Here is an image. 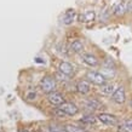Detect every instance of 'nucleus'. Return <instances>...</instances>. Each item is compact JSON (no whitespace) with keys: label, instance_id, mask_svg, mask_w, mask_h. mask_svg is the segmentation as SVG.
<instances>
[{"label":"nucleus","instance_id":"nucleus-1","mask_svg":"<svg viewBox=\"0 0 132 132\" xmlns=\"http://www.w3.org/2000/svg\"><path fill=\"white\" fill-rule=\"evenodd\" d=\"M40 87L45 93L55 92V88H56L55 79H52L51 76H45V78H43V80H41V82H40Z\"/></svg>","mask_w":132,"mask_h":132},{"label":"nucleus","instance_id":"nucleus-2","mask_svg":"<svg viewBox=\"0 0 132 132\" xmlns=\"http://www.w3.org/2000/svg\"><path fill=\"white\" fill-rule=\"evenodd\" d=\"M90 81H92L93 84L96 85H102L105 84V76L102 74V73H98V72H88L87 75H86Z\"/></svg>","mask_w":132,"mask_h":132},{"label":"nucleus","instance_id":"nucleus-3","mask_svg":"<svg viewBox=\"0 0 132 132\" xmlns=\"http://www.w3.org/2000/svg\"><path fill=\"white\" fill-rule=\"evenodd\" d=\"M60 109L65 114V115H70V116L75 115L76 113H78V110H79L75 104L70 103V102H64L63 104H61Z\"/></svg>","mask_w":132,"mask_h":132},{"label":"nucleus","instance_id":"nucleus-4","mask_svg":"<svg viewBox=\"0 0 132 132\" xmlns=\"http://www.w3.org/2000/svg\"><path fill=\"white\" fill-rule=\"evenodd\" d=\"M112 98H113V101H114L115 103H118V104L124 103L125 101H126V93H125L124 87H122V86H119V87L114 91Z\"/></svg>","mask_w":132,"mask_h":132},{"label":"nucleus","instance_id":"nucleus-5","mask_svg":"<svg viewBox=\"0 0 132 132\" xmlns=\"http://www.w3.org/2000/svg\"><path fill=\"white\" fill-rule=\"evenodd\" d=\"M47 100L48 102L51 104H53V105H61V104L64 103V97L62 93H60V92H51V93H48L47 96Z\"/></svg>","mask_w":132,"mask_h":132},{"label":"nucleus","instance_id":"nucleus-6","mask_svg":"<svg viewBox=\"0 0 132 132\" xmlns=\"http://www.w3.org/2000/svg\"><path fill=\"white\" fill-rule=\"evenodd\" d=\"M98 120L105 125H116L118 124V119L112 114H107V113H102L98 115Z\"/></svg>","mask_w":132,"mask_h":132},{"label":"nucleus","instance_id":"nucleus-7","mask_svg":"<svg viewBox=\"0 0 132 132\" xmlns=\"http://www.w3.org/2000/svg\"><path fill=\"white\" fill-rule=\"evenodd\" d=\"M58 69H60V72L62 73L63 75H67V76L72 75L73 73H74V67H73L69 62H62V63L60 64Z\"/></svg>","mask_w":132,"mask_h":132},{"label":"nucleus","instance_id":"nucleus-8","mask_svg":"<svg viewBox=\"0 0 132 132\" xmlns=\"http://www.w3.org/2000/svg\"><path fill=\"white\" fill-rule=\"evenodd\" d=\"M114 13L115 15H118V16H120V15H124L126 11H128V3H126V1H121V3H119V4H116L115 6H114Z\"/></svg>","mask_w":132,"mask_h":132},{"label":"nucleus","instance_id":"nucleus-9","mask_svg":"<svg viewBox=\"0 0 132 132\" xmlns=\"http://www.w3.org/2000/svg\"><path fill=\"white\" fill-rule=\"evenodd\" d=\"M95 17H96V13L93 10H86L79 16V20L81 22H92L95 20Z\"/></svg>","mask_w":132,"mask_h":132},{"label":"nucleus","instance_id":"nucleus-10","mask_svg":"<svg viewBox=\"0 0 132 132\" xmlns=\"http://www.w3.org/2000/svg\"><path fill=\"white\" fill-rule=\"evenodd\" d=\"M81 60H82V62H84V63H86L87 65H90V67H95V65H97V64H98L97 58L95 56L90 55V53H84V55L81 56Z\"/></svg>","mask_w":132,"mask_h":132},{"label":"nucleus","instance_id":"nucleus-11","mask_svg":"<svg viewBox=\"0 0 132 132\" xmlns=\"http://www.w3.org/2000/svg\"><path fill=\"white\" fill-rule=\"evenodd\" d=\"M75 16H76V13L74 10H72V9L67 10L65 13L63 15V23L64 24H72L73 22H74V20H75Z\"/></svg>","mask_w":132,"mask_h":132},{"label":"nucleus","instance_id":"nucleus-12","mask_svg":"<svg viewBox=\"0 0 132 132\" xmlns=\"http://www.w3.org/2000/svg\"><path fill=\"white\" fill-rule=\"evenodd\" d=\"M76 88H78V91L80 92V93H82V95H86V93H88L90 92V88H91V86H90V84H88L87 81H79L78 82V85H76Z\"/></svg>","mask_w":132,"mask_h":132},{"label":"nucleus","instance_id":"nucleus-13","mask_svg":"<svg viewBox=\"0 0 132 132\" xmlns=\"http://www.w3.org/2000/svg\"><path fill=\"white\" fill-rule=\"evenodd\" d=\"M101 92L104 95H112V93H114V85L110 82H105L101 86Z\"/></svg>","mask_w":132,"mask_h":132},{"label":"nucleus","instance_id":"nucleus-14","mask_svg":"<svg viewBox=\"0 0 132 132\" xmlns=\"http://www.w3.org/2000/svg\"><path fill=\"white\" fill-rule=\"evenodd\" d=\"M70 50L73 52H81L84 50V45H82V43L80 40H74L72 43V45H70Z\"/></svg>","mask_w":132,"mask_h":132},{"label":"nucleus","instance_id":"nucleus-15","mask_svg":"<svg viewBox=\"0 0 132 132\" xmlns=\"http://www.w3.org/2000/svg\"><path fill=\"white\" fill-rule=\"evenodd\" d=\"M64 130L65 132H86V130L82 127H79V126H75V125H65L64 126Z\"/></svg>","mask_w":132,"mask_h":132},{"label":"nucleus","instance_id":"nucleus-16","mask_svg":"<svg viewBox=\"0 0 132 132\" xmlns=\"http://www.w3.org/2000/svg\"><path fill=\"white\" fill-rule=\"evenodd\" d=\"M80 122H82L84 125H93L95 122H96V118L92 116V115H86L81 119Z\"/></svg>","mask_w":132,"mask_h":132},{"label":"nucleus","instance_id":"nucleus-17","mask_svg":"<svg viewBox=\"0 0 132 132\" xmlns=\"http://www.w3.org/2000/svg\"><path fill=\"white\" fill-rule=\"evenodd\" d=\"M86 107H87L88 109H100L101 108V103L100 102H97L96 100H90L87 101V103H86Z\"/></svg>","mask_w":132,"mask_h":132},{"label":"nucleus","instance_id":"nucleus-18","mask_svg":"<svg viewBox=\"0 0 132 132\" xmlns=\"http://www.w3.org/2000/svg\"><path fill=\"white\" fill-rule=\"evenodd\" d=\"M48 132H65V130H64V127L53 125V126H50V127H48Z\"/></svg>","mask_w":132,"mask_h":132},{"label":"nucleus","instance_id":"nucleus-19","mask_svg":"<svg viewBox=\"0 0 132 132\" xmlns=\"http://www.w3.org/2000/svg\"><path fill=\"white\" fill-rule=\"evenodd\" d=\"M119 132H132V127L131 126H127V125L122 124L119 127Z\"/></svg>","mask_w":132,"mask_h":132},{"label":"nucleus","instance_id":"nucleus-20","mask_svg":"<svg viewBox=\"0 0 132 132\" xmlns=\"http://www.w3.org/2000/svg\"><path fill=\"white\" fill-rule=\"evenodd\" d=\"M125 125H127V126H131L132 127V119H128V120H125L124 121Z\"/></svg>","mask_w":132,"mask_h":132},{"label":"nucleus","instance_id":"nucleus-21","mask_svg":"<svg viewBox=\"0 0 132 132\" xmlns=\"http://www.w3.org/2000/svg\"><path fill=\"white\" fill-rule=\"evenodd\" d=\"M128 10H131L132 11V1L131 3H128Z\"/></svg>","mask_w":132,"mask_h":132},{"label":"nucleus","instance_id":"nucleus-22","mask_svg":"<svg viewBox=\"0 0 132 132\" xmlns=\"http://www.w3.org/2000/svg\"><path fill=\"white\" fill-rule=\"evenodd\" d=\"M20 132H29V131H27V130H22V131H20Z\"/></svg>","mask_w":132,"mask_h":132},{"label":"nucleus","instance_id":"nucleus-23","mask_svg":"<svg viewBox=\"0 0 132 132\" xmlns=\"http://www.w3.org/2000/svg\"><path fill=\"white\" fill-rule=\"evenodd\" d=\"M131 107H132V101H131Z\"/></svg>","mask_w":132,"mask_h":132}]
</instances>
